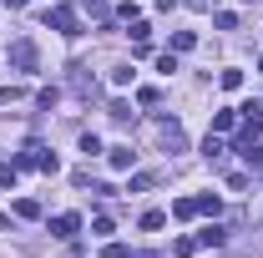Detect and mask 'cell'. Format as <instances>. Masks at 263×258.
Segmentation results:
<instances>
[{
	"label": "cell",
	"instance_id": "1",
	"mask_svg": "<svg viewBox=\"0 0 263 258\" xmlns=\"http://www.w3.org/2000/svg\"><path fill=\"white\" fill-rule=\"evenodd\" d=\"M46 26L61 35H81V21H76V10L71 5H56V10H46Z\"/></svg>",
	"mask_w": 263,
	"mask_h": 258
},
{
	"label": "cell",
	"instance_id": "2",
	"mask_svg": "<svg viewBox=\"0 0 263 258\" xmlns=\"http://www.w3.org/2000/svg\"><path fill=\"white\" fill-rule=\"evenodd\" d=\"M10 66L15 71H35V46L31 41H10Z\"/></svg>",
	"mask_w": 263,
	"mask_h": 258
},
{
	"label": "cell",
	"instance_id": "3",
	"mask_svg": "<svg viewBox=\"0 0 263 258\" xmlns=\"http://www.w3.org/2000/svg\"><path fill=\"white\" fill-rule=\"evenodd\" d=\"M51 233H56V238H76V233H81V218H76V213H61V218H51Z\"/></svg>",
	"mask_w": 263,
	"mask_h": 258
},
{
	"label": "cell",
	"instance_id": "4",
	"mask_svg": "<svg viewBox=\"0 0 263 258\" xmlns=\"http://www.w3.org/2000/svg\"><path fill=\"white\" fill-rule=\"evenodd\" d=\"M162 147H167V152H182V147H187V137H182L177 122H162Z\"/></svg>",
	"mask_w": 263,
	"mask_h": 258
},
{
	"label": "cell",
	"instance_id": "5",
	"mask_svg": "<svg viewBox=\"0 0 263 258\" xmlns=\"http://www.w3.org/2000/svg\"><path fill=\"white\" fill-rule=\"evenodd\" d=\"M223 238H228L223 228H218V223H208V228H202V233H197V248H218Z\"/></svg>",
	"mask_w": 263,
	"mask_h": 258
},
{
	"label": "cell",
	"instance_id": "6",
	"mask_svg": "<svg viewBox=\"0 0 263 258\" xmlns=\"http://www.w3.org/2000/svg\"><path fill=\"white\" fill-rule=\"evenodd\" d=\"M238 127V106H228V112H213V132H233Z\"/></svg>",
	"mask_w": 263,
	"mask_h": 258
},
{
	"label": "cell",
	"instance_id": "7",
	"mask_svg": "<svg viewBox=\"0 0 263 258\" xmlns=\"http://www.w3.org/2000/svg\"><path fill=\"white\" fill-rule=\"evenodd\" d=\"M106 157H111V167H117V172H127L132 162H137V152H132V147H111Z\"/></svg>",
	"mask_w": 263,
	"mask_h": 258
},
{
	"label": "cell",
	"instance_id": "8",
	"mask_svg": "<svg viewBox=\"0 0 263 258\" xmlns=\"http://www.w3.org/2000/svg\"><path fill=\"white\" fill-rule=\"evenodd\" d=\"M193 202H197V213H208V218H218V208H223L218 193H202V197H193Z\"/></svg>",
	"mask_w": 263,
	"mask_h": 258
},
{
	"label": "cell",
	"instance_id": "9",
	"mask_svg": "<svg viewBox=\"0 0 263 258\" xmlns=\"http://www.w3.org/2000/svg\"><path fill=\"white\" fill-rule=\"evenodd\" d=\"M106 112H111V122H117V127H127V122H132V106H127V101H111Z\"/></svg>",
	"mask_w": 263,
	"mask_h": 258
},
{
	"label": "cell",
	"instance_id": "10",
	"mask_svg": "<svg viewBox=\"0 0 263 258\" xmlns=\"http://www.w3.org/2000/svg\"><path fill=\"white\" fill-rule=\"evenodd\" d=\"M172 218H197V202L193 197H177V202H172Z\"/></svg>",
	"mask_w": 263,
	"mask_h": 258
},
{
	"label": "cell",
	"instance_id": "11",
	"mask_svg": "<svg viewBox=\"0 0 263 258\" xmlns=\"http://www.w3.org/2000/svg\"><path fill=\"white\" fill-rule=\"evenodd\" d=\"M15 218H41V202H35V197H21V202H15Z\"/></svg>",
	"mask_w": 263,
	"mask_h": 258
},
{
	"label": "cell",
	"instance_id": "12",
	"mask_svg": "<svg viewBox=\"0 0 263 258\" xmlns=\"http://www.w3.org/2000/svg\"><path fill=\"white\" fill-rule=\"evenodd\" d=\"M56 101H61V91H56V86H41V91H35V106H46V112H51Z\"/></svg>",
	"mask_w": 263,
	"mask_h": 258
},
{
	"label": "cell",
	"instance_id": "13",
	"mask_svg": "<svg viewBox=\"0 0 263 258\" xmlns=\"http://www.w3.org/2000/svg\"><path fill=\"white\" fill-rule=\"evenodd\" d=\"M202 152H208V157L218 162V157H223V137H218V132H208V142H202Z\"/></svg>",
	"mask_w": 263,
	"mask_h": 258
},
{
	"label": "cell",
	"instance_id": "14",
	"mask_svg": "<svg viewBox=\"0 0 263 258\" xmlns=\"http://www.w3.org/2000/svg\"><path fill=\"white\" fill-rule=\"evenodd\" d=\"M81 152H86V157H97V152H101V137H97V132H81Z\"/></svg>",
	"mask_w": 263,
	"mask_h": 258
},
{
	"label": "cell",
	"instance_id": "15",
	"mask_svg": "<svg viewBox=\"0 0 263 258\" xmlns=\"http://www.w3.org/2000/svg\"><path fill=\"white\" fill-rule=\"evenodd\" d=\"M218 86H223V91H238V86H243V71H223Z\"/></svg>",
	"mask_w": 263,
	"mask_h": 258
},
{
	"label": "cell",
	"instance_id": "16",
	"mask_svg": "<svg viewBox=\"0 0 263 258\" xmlns=\"http://www.w3.org/2000/svg\"><path fill=\"white\" fill-rule=\"evenodd\" d=\"M193 46H197L193 31H177V35H172V51H193Z\"/></svg>",
	"mask_w": 263,
	"mask_h": 258
},
{
	"label": "cell",
	"instance_id": "17",
	"mask_svg": "<svg viewBox=\"0 0 263 258\" xmlns=\"http://www.w3.org/2000/svg\"><path fill=\"white\" fill-rule=\"evenodd\" d=\"M162 223H167V213H157V208H152V213H142V228H147V233H157Z\"/></svg>",
	"mask_w": 263,
	"mask_h": 258
},
{
	"label": "cell",
	"instance_id": "18",
	"mask_svg": "<svg viewBox=\"0 0 263 258\" xmlns=\"http://www.w3.org/2000/svg\"><path fill=\"white\" fill-rule=\"evenodd\" d=\"M15 172H21L15 162H0V188H15Z\"/></svg>",
	"mask_w": 263,
	"mask_h": 258
},
{
	"label": "cell",
	"instance_id": "19",
	"mask_svg": "<svg viewBox=\"0 0 263 258\" xmlns=\"http://www.w3.org/2000/svg\"><path fill=\"white\" fill-rule=\"evenodd\" d=\"M213 21H218V31H238V15H233V10H218Z\"/></svg>",
	"mask_w": 263,
	"mask_h": 258
},
{
	"label": "cell",
	"instance_id": "20",
	"mask_svg": "<svg viewBox=\"0 0 263 258\" xmlns=\"http://www.w3.org/2000/svg\"><path fill=\"white\" fill-rule=\"evenodd\" d=\"M172 253H177V258H187V253H197V238H177V243H172Z\"/></svg>",
	"mask_w": 263,
	"mask_h": 258
},
{
	"label": "cell",
	"instance_id": "21",
	"mask_svg": "<svg viewBox=\"0 0 263 258\" xmlns=\"http://www.w3.org/2000/svg\"><path fill=\"white\" fill-rule=\"evenodd\" d=\"M91 233H97V238H106V233H111V218H106V213H97V218H91Z\"/></svg>",
	"mask_w": 263,
	"mask_h": 258
},
{
	"label": "cell",
	"instance_id": "22",
	"mask_svg": "<svg viewBox=\"0 0 263 258\" xmlns=\"http://www.w3.org/2000/svg\"><path fill=\"white\" fill-rule=\"evenodd\" d=\"M147 35H152V26H147V21L137 15V21H132V41H147Z\"/></svg>",
	"mask_w": 263,
	"mask_h": 258
},
{
	"label": "cell",
	"instance_id": "23",
	"mask_svg": "<svg viewBox=\"0 0 263 258\" xmlns=\"http://www.w3.org/2000/svg\"><path fill=\"white\" fill-rule=\"evenodd\" d=\"M157 71H167V76H172V71H177V51H167V56H157Z\"/></svg>",
	"mask_w": 263,
	"mask_h": 258
},
{
	"label": "cell",
	"instance_id": "24",
	"mask_svg": "<svg viewBox=\"0 0 263 258\" xmlns=\"http://www.w3.org/2000/svg\"><path fill=\"white\" fill-rule=\"evenodd\" d=\"M106 258H132V248L127 243H106Z\"/></svg>",
	"mask_w": 263,
	"mask_h": 258
},
{
	"label": "cell",
	"instance_id": "25",
	"mask_svg": "<svg viewBox=\"0 0 263 258\" xmlns=\"http://www.w3.org/2000/svg\"><path fill=\"white\" fill-rule=\"evenodd\" d=\"M5 228H10V218H5V213H0V233H5Z\"/></svg>",
	"mask_w": 263,
	"mask_h": 258
},
{
	"label": "cell",
	"instance_id": "26",
	"mask_svg": "<svg viewBox=\"0 0 263 258\" xmlns=\"http://www.w3.org/2000/svg\"><path fill=\"white\" fill-rule=\"evenodd\" d=\"M132 258H152V253H132Z\"/></svg>",
	"mask_w": 263,
	"mask_h": 258
},
{
	"label": "cell",
	"instance_id": "27",
	"mask_svg": "<svg viewBox=\"0 0 263 258\" xmlns=\"http://www.w3.org/2000/svg\"><path fill=\"white\" fill-rule=\"evenodd\" d=\"M258 71H263V56H258Z\"/></svg>",
	"mask_w": 263,
	"mask_h": 258
}]
</instances>
